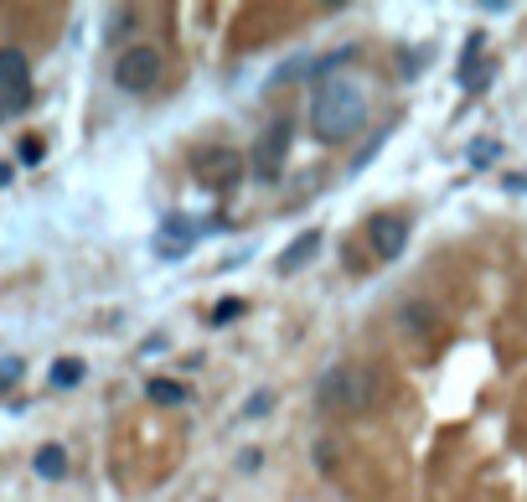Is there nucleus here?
<instances>
[{
	"mask_svg": "<svg viewBox=\"0 0 527 502\" xmlns=\"http://www.w3.org/2000/svg\"><path fill=\"white\" fill-rule=\"evenodd\" d=\"M145 394H150L155 404H186V383H176V378H150Z\"/></svg>",
	"mask_w": 527,
	"mask_h": 502,
	"instance_id": "obj_12",
	"label": "nucleus"
},
{
	"mask_svg": "<svg viewBox=\"0 0 527 502\" xmlns=\"http://www.w3.org/2000/svg\"><path fill=\"white\" fill-rule=\"evenodd\" d=\"M471 161H476V166L496 161V140H476V145H471Z\"/></svg>",
	"mask_w": 527,
	"mask_h": 502,
	"instance_id": "obj_17",
	"label": "nucleus"
},
{
	"mask_svg": "<svg viewBox=\"0 0 527 502\" xmlns=\"http://www.w3.org/2000/svg\"><path fill=\"white\" fill-rule=\"evenodd\" d=\"M367 244H372V254H378V259H398L403 244H409V223H403L398 213H378V218L367 223Z\"/></svg>",
	"mask_w": 527,
	"mask_h": 502,
	"instance_id": "obj_6",
	"label": "nucleus"
},
{
	"mask_svg": "<svg viewBox=\"0 0 527 502\" xmlns=\"http://www.w3.org/2000/svg\"><path fill=\"white\" fill-rule=\"evenodd\" d=\"M507 192H527V176H507Z\"/></svg>",
	"mask_w": 527,
	"mask_h": 502,
	"instance_id": "obj_18",
	"label": "nucleus"
},
{
	"mask_svg": "<svg viewBox=\"0 0 527 502\" xmlns=\"http://www.w3.org/2000/svg\"><path fill=\"white\" fill-rule=\"evenodd\" d=\"M285 145H290V120H279L264 130V140L254 145V171L264 176V182H274L279 171H285Z\"/></svg>",
	"mask_w": 527,
	"mask_h": 502,
	"instance_id": "obj_7",
	"label": "nucleus"
},
{
	"mask_svg": "<svg viewBox=\"0 0 527 502\" xmlns=\"http://www.w3.org/2000/svg\"><path fill=\"white\" fill-rule=\"evenodd\" d=\"M238 316H243V301H217V311H212L217 327H228V321H238Z\"/></svg>",
	"mask_w": 527,
	"mask_h": 502,
	"instance_id": "obj_16",
	"label": "nucleus"
},
{
	"mask_svg": "<svg viewBox=\"0 0 527 502\" xmlns=\"http://www.w3.org/2000/svg\"><path fill=\"white\" fill-rule=\"evenodd\" d=\"M310 125H316V140L326 145L352 140L367 125V94L347 73H326L316 83V99H310Z\"/></svg>",
	"mask_w": 527,
	"mask_h": 502,
	"instance_id": "obj_1",
	"label": "nucleus"
},
{
	"mask_svg": "<svg viewBox=\"0 0 527 502\" xmlns=\"http://www.w3.org/2000/svg\"><path fill=\"white\" fill-rule=\"evenodd\" d=\"M192 176L202 187H233L243 176V156L233 151V145H207V151L192 156Z\"/></svg>",
	"mask_w": 527,
	"mask_h": 502,
	"instance_id": "obj_5",
	"label": "nucleus"
},
{
	"mask_svg": "<svg viewBox=\"0 0 527 502\" xmlns=\"http://www.w3.org/2000/svg\"><path fill=\"white\" fill-rule=\"evenodd\" d=\"M161 233H166V239H155V254H161V259H181L186 249L197 244V223H192V218H181V213H171Z\"/></svg>",
	"mask_w": 527,
	"mask_h": 502,
	"instance_id": "obj_8",
	"label": "nucleus"
},
{
	"mask_svg": "<svg viewBox=\"0 0 527 502\" xmlns=\"http://www.w3.org/2000/svg\"><path fill=\"white\" fill-rule=\"evenodd\" d=\"M73 383H83V363L78 358H57L52 363V389H73Z\"/></svg>",
	"mask_w": 527,
	"mask_h": 502,
	"instance_id": "obj_13",
	"label": "nucleus"
},
{
	"mask_svg": "<svg viewBox=\"0 0 527 502\" xmlns=\"http://www.w3.org/2000/svg\"><path fill=\"white\" fill-rule=\"evenodd\" d=\"M398 327L409 332V337H429L434 332V306H424V301H414V306H403V316H398Z\"/></svg>",
	"mask_w": 527,
	"mask_h": 502,
	"instance_id": "obj_11",
	"label": "nucleus"
},
{
	"mask_svg": "<svg viewBox=\"0 0 527 502\" xmlns=\"http://www.w3.org/2000/svg\"><path fill=\"white\" fill-rule=\"evenodd\" d=\"M31 466H37V477L62 482V477H68V451H62V446H42L37 456H31Z\"/></svg>",
	"mask_w": 527,
	"mask_h": 502,
	"instance_id": "obj_10",
	"label": "nucleus"
},
{
	"mask_svg": "<svg viewBox=\"0 0 527 502\" xmlns=\"http://www.w3.org/2000/svg\"><path fill=\"white\" fill-rule=\"evenodd\" d=\"M316 254H321V233L310 228V233H300V239H295L285 254H279V275H295V270H305V264L316 259Z\"/></svg>",
	"mask_w": 527,
	"mask_h": 502,
	"instance_id": "obj_9",
	"label": "nucleus"
},
{
	"mask_svg": "<svg viewBox=\"0 0 527 502\" xmlns=\"http://www.w3.org/2000/svg\"><path fill=\"white\" fill-rule=\"evenodd\" d=\"M31 104V63L21 47H0V120Z\"/></svg>",
	"mask_w": 527,
	"mask_h": 502,
	"instance_id": "obj_4",
	"label": "nucleus"
},
{
	"mask_svg": "<svg viewBox=\"0 0 527 502\" xmlns=\"http://www.w3.org/2000/svg\"><path fill=\"white\" fill-rule=\"evenodd\" d=\"M161 73H166V57H161V47H124L119 57H114V83L124 88V94H150L155 83H161Z\"/></svg>",
	"mask_w": 527,
	"mask_h": 502,
	"instance_id": "obj_3",
	"label": "nucleus"
},
{
	"mask_svg": "<svg viewBox=\"0 0 527 502\" xmlns=\"http://www.w3.org/2000/svg\"><path fill=\"white\" fill-rule=\"evenodd\" d=\"M11 182V161H0V187H6Z\"/></svg>",
	"mask_w": 527,
	"mask_h": 502,
	"instance_id": "obj_19",
	"label": "nucleus"
},
{
	"mask_svg": "<svg viewBox=\"0 0 527 502\" xmlns=\"http://www.w3.org/2000/svg\"><path fill=\"white\" fill-rule=\"evenodd\" d=\"M21 373H26V363H21V358H0V394H6Z\"/></svg>",
	"mask_w": 527,
	"mask_h": 502,
	"instance_id": "obj_15",
	"label": "nucleus"
},
{
	"mask_svg": "<svg viewBox=\"0 0 527 502\" xmlns=\"http://www.w3.org/2000/svg\"><path fill=\"white\" fill-rule=\"evenodd\" d=\"M321 409H372L383 399V373L372 363H336L316 383Z\"/></svg>",
	"mask_w": 527,
	"mask_h": 502,
	"instance_id": "obj_2",
	"label": "nucleus"
},
{
	"mask_svg": "<svg viewBox=\"0 0 527 502\" xmlns=\"http://www.w3.org/2000/svg\"><path fill=\"white\" fill-rule=\"evenodd\" d=\"M16 156H21V166H37L47 151H42V140H37V135H26V140L16 145Z\"/></svg>",
	"mask_w": 527,
	"mask_h": 502,
	"instance_id": "obj_14",
	"label": "nucleus"
}]
</instances>
